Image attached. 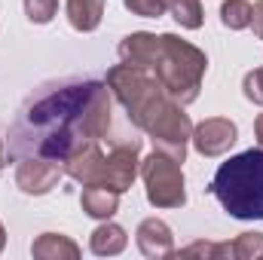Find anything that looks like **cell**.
I'll list each match as a JSON object with an SVG mask.
<instances>
[{
    "mask_svg": "<svg viewBox=\"0 0 263 260\" xmlns=\"http://www.w3.org/2000/svg\"><path fill=\"white\" fill-rule=\"evenodd\" d=\"M251 25H254V34L263 40V0L254 3V12H251Z\"/></svg>",
    "mask_w": 263,
    "mask_h": 260,
    "instance_id": "cell-22",
    "label": "cell"
},
{
    "mask_svg": "<svg viewBox=\"0 0 263 260\" xmlns=\"http://www.w3.org/2000/svg\"><path fill=\"white\" fill-rule=\"evenodd\" d=\"M211 193L230 217L263 220V147L230 156L214 172Z\"/></svg>",
    "mask_w": 263,
    "mask_h": 260,
    "instance_id": "cell-3",
    "label": "cell"
},
{
    "mask_svg": "<svg viewBox=\"0 0 263 260\" xmlns=\"http://www.w3.org/2000/svg\"><path fill=\"white\" fill-rule=\"evenodd\" d=\"M138 248H141V254L144 257H172L175 254V236H172V230H168V224L165 220H159V217H147V220H141V227H138Z\"/></svg>",
    "mask_w": 263,
    "mask_h": 260,
    "instance_id": "cell-10",
    "label": "cell"
},
{
    "mask_svg": "<svg viewBox=\"0 0 263 260\" xmlns=\"http://www.w3.org/2000/svg\"><path fill=\"white\" fill-rule=\"evenodd\" d=\"M107 89L126 107L132 123L150 135L156 150L184 162L193 123L184 114V104L165 92V86L156 80V73L150 67L126 65V62L114 65L107 70Z\"/></svg>",
    "mask_w": 263,
    "mask_h": 260,
    "instance_id": "cell-2",
    "label": "cell"
},
{
    "mask_svg": "<svg viewBox=\"0 0 263 260\" xmlns=\"http://www.w3.org/2000/svg\"><path fill=\"white\" fill-rule=\"evenodd\" d=\"M123 3L132 15H141V18H159L168 9L165 0H123Z\"/></svg>",
    "mask_w": 263,
    "mask_h": 260,
    "instance_id": "cell-20",
    "label": "cell"
},
{
    "mask_svg": "<svg viewBox=\"0 0 263 260\" xmlns=\"http://www.w3.org/2000/svg\"><path fill=\"white\" fill-rule=\"evenodd\" d=\"M3 165H6V144H3V138H0V172H3Z\"/></svg>",
    "mask_w": 263,
    "mask_h": 260,
    "instance_id": "cell-24",
    "label": "cell"
},
{
    "mask_svg": "<svg viewBox=\"0 0 263 260\" xmlns=\"http://www.w3.org/2000/svg\"><path fill=\"white\" fill-rule=\"evenodd\" d=\"M110 89L98 80H62L40 86L9 129V156H46L65 162L83 141L110 132Z\"/></svg>",
    "mask_w": 263,
    "mask_h": 260,
    "instance_id": "cell-1",
    "label": "cell"
},
{
    "mask_svg": "<svg viewBox=\"0 0 263 260\" xmlns=\"http://www.w3.org/2000/svg\"><path fill=\"white\" fill-rule=\"evenodd\" d=\"M65 172L83 187H98L101 175H104V150L98 147V141H83L65 162Z\"/></svg>",
    "mask_w": 263,
    "mask_h": 260,
    "instance_id": "cell-9",
    "label": "cell"
},
{
    "mask_svg": "<svg viewBox=\"0 0 263 260\" xmlns=\"http://www.w3.org/2000/svg\"><path fill=\"white\" fill-rule=\"evenodd\" d=\"M181 257H205V260H220V257H233L230 242L217 245V242H193L181 251Z\"/></svg>",
    "mask_w": 263,
    "mask_h": 260,
    "instance_id": "cell-18",
    "label": "cell"
},
{
    "mask_svg": "<svg viewBox=\"0 0 263 260\" xmlns=\"http://www.w3.org/2000/svg\"><path fill=\"white\" fill-rule=\"evenodd\" d=\"M55 9H59V0H25V15L31 22H37V25L52 22Z\"/></svg>",
    "mask_w": 263,
    "mask_h": 260,
    "instance_id": "cell-19",
    "label": "cell"
},
{
    "mask_svg": "<svg viewBox=\"0 0 263 260\" xmlns=\"http://www.w3.org/2000/svg\"><path fill=\"white\" fill-rule=\"evenodd\" d=\"M251 12L254 6L248 0H223L220 3V22L230 28V31H242L251 25Z\"/></svg>",
    "mask_w": 263,
    "mask_h": 260,
    "instance_id": "cell-16",
    "label": "cell"
},
{
    "mask_svg": "<svg viewBox=\"0 0 263 260\" xmlns=\"http://www.w3.org/2000/svg\"><path fill=\"white\" fill-rule=\"evenodd\" d=\"M254 135H257V144L263 147V114L257 117V123H254Z\"/></svg>",
    "mask_w": 263,
    "mask_h": 260,
    "instance_id": "cell-23",
    "label": "cell"
},
{
    "mask_svg": "<svg viewBox=\"0 0 263 260\" xmlns=\"http://www.w3.org/2000/svg\"><path fill=\"white\" fill-rule=\"evenodd\" d=\"M65 175V165L46 156H22L18 169H15V184L18 190L28 196H43L49 193Z\"/></svg>",
    "mask_w": 263,
    "mask_h": 260,
    "instance_id": "cell-7",
    "label": "cell"
},
{
    "mask_svg": "<svg viewBox=\"0 0 263 260\" xmlns=\"http://www.w3.org/2000/svg\"><path fill=\"white\" fill-rule=\"evenodd\" d=\"M165 3H168V12L175 15V22H178L181 28H190V31L202 28L205 9H202L199 0H165Z\"/></svg>",
    "mask_w": 263,
    "mask_h": 260,
    "instance_id": "cell-15",
    "label": "cell"
},
{
    "mask_svg": "<svg viewBox=\"0 0 263 260\" xmlns=\"http://www.w3.org/2000/svg\"><path fill=\"white\" fill-rule=\"evenodd\" d=\"M89 245H92V254H98V257H114V254H120V251L129 245V236H126V230H123L120 224L104 220L101 227H95Z\"/></svg>",
    "mask_w": 263,
    "mask_h": 260,
    "instance_id": "cell-13",
    "label": "cell"
},
{
    "mask_svg": "<svg viewBox=\"0 0 263 260\" xmlns=\"http://www.w3.org/2000/svg\"><path fill=\"white\" fill-rule=\"evenodd\" d=\"M141 172V138H126L104 153V175L98 187H107L114 193H126Z\"/></svg>",
    "mask_w": 263,
    "mask_h": 260,
    "instance_id": "cell-6",
    "label": "cell"
},
{
    "mask_svg": "<svg viewBox=\"0 0 263 260\" xmlns=\"http://www.w3.org/2000/svg\"><path fill=\"white\" fill-rule=\"evenodd\" d=\"M236 260H263V236L260 233H242L230 242Z\"/></svg>",
    "mask_w": 263,
    "mask_h": 260,
    "instance_id": "cell-17",
    "label": "cell"
},
{
    "mask_svg": "<svg viewBox=\"0 0 263 260\" xmlns=\"http://www.w3.org/2000/svg\"><path fill=\"white\" fill-rule=\"evenodd\" d=\"M80 205L89 217H98V220H110L120 208V193L107 190V187H83L80 196Z\"/></svg>",
    "mask_w": 263,
    "mask_h": 260,
    "instance_id": "cell-12",
    "label": "cell"
},
{
    "mask_svg": "<svg viewBox=\"0 0 263 260\" xmlns=\"http://www.w3.org/2000/svg\"><path fill=\"white\" fill-rule=\"evenodd\" d=\"M150 70L156 73V80L165 86V92L175 101L190 104L199 98L202 77L208 70V59L193 43H187L175 34H159L153 59H150Z\"/></svg>",
    "mask_w": 263,
    "mask_h": 260,
    "instance_id": "cell-4",
    "label": "cell"
},
{
    "mask_svg": "<svg viewBox=\"0 0 263 260\" xmlns=\"http://www.w3.org/2000/svg\"><path fill=\"white\" fill-rule=\"evenodd\" d=\"M242 89H245V98H248V101L263 104V67L251 70V73H245V83H242Z\"/></svg>",
    "mask_w": 263,
    "mask_h": 260,
    "instance_id": "cell-21",
    "label": "cell"
},
{
    "mask_svg": "<svg viewBox=\"0 0 263 260\" xmlns=\"http://www.w3.org/2000/svg\"><path fill=\"white\" fill-rule=\"evenodd\" d=\"M31 254L37 260H77L80 257V245L73 239L62 236V233H43L31 245Z\"/></svg>",
    "mask_w": 263,
    "mask_h": 260,
    "instance_id": "cell-11",
    "label": "cell"
},
{
    "mask_svg": "<svg viewBox=\"0 0 263 260\" xmlns=\"http://www.w3.org/2000/svg\"><path fill=\"white\" fill-rule=\"evenodd\" d=\"M3 245H6V230H3V224H0V251H3Z\"/></svg>",
    "mask_w": 263,
    "mask_h": 260,
    "instance_id": "cell-25",
    "label": "cell"
},
{
    "mask_svg": "<svg viewBox=\"0 0 263 260\" xmlns=\"http://www.w3.org/2000/svg\"><path fill=\"white\" fill-rule=\"evenodd\" d=\"M104 15V0H67V22L73 31L89 34L101 25Z\"/></svg>",
    "mask_w": 263,
    "mask_h": 260,
    "instance_id": "cell-14",
    "label": "cell"
},
{
    "mask_svg": "<svg viewBox=\"0 0 263 260\" xmlns=\"http://www.w3.org/2000/svg\"><path fill=\"white\" fill-rule=\"evenodd\" d=\"M141 178L147 187V202L156 208H181L187 202L181 162L162 150H153L141 162Z\"/></svg>",
    "mask_w": 263,
    "mask_h": 260,
    "instance_id": "cell-5",
    "label": "cell"
},
{
    "mask_svg": "<svg viewBox=\"0 0 263 260\" xmlns=\"http://www.w3.org/2000/svg\"><path fill=\"white\" fill-rule=\"evenodd\" d=\"M236 138H239V129H236V123L227 120V117L202 120L196 129H193V135H190L193 147H196L202 156H220V153H227V150L236 144Z\"/></svg>",
    "mask_w": 263,
    "mask_h": 260,
    "instance_id": "cell-8",
    "label": "cell"
}]
</instances>
